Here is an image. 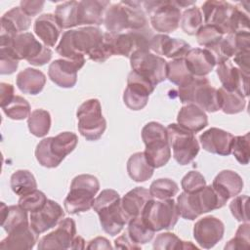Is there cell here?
<instances>
[{"label": "cell", "instance_id": "d4e9b609", "mask_svg": "<svg viewBox=\"0 0 250 250\" xmlns=\"http://www.w3.org/2000/svg\"><path fill=\"white\" fill-rule=\"evenodd\" d=\"M110 2L106 0H83L78 2V25H101Z\"/></svg>", "mask_w": 250, "mask_h": 250}, {"label": "cell", "instance_id": "4316f807", "mask_svg": "<svg viewBox=\"0 0 250 250\" xmlns=\"http://www.w3.org/2000/svg\"><path fill=\"white\" fill-rule=\"evenodd\" d=\"M151 198L149 190L143 187H137L128 191L121 198V208L128 222L141 216L145 206Z\"/></svg>", "mask_w": 250, "mask_h": 250}, {"label": "cell", "instance_id": "8fae6325", "mask_svg": "<svg viewBox=\"0 0 250 250\" xmlns=\"http://www.w3.org/2000/svg\"><path fill=\"white\" fill-rule=\"evenodd\" d=\"M0 46L9 47L19 61L25 60L35 66L44 65L52 58L51 49L40 43L30 32L20 33L10 44Z\"/></svg>", "mask_w": 250, "mask_h": 250}, {"label": "cell", "instance_id": "7402d4cb", "mask_svg": "<svg viewBox=\"0 0 250 250\" xmlns=\"http://www.w3.org/2000/svg\"><path fill=\"white\" fill-rule=\"evenodd\" d=\"M233 137L228 131L212 127L199 136V141L204 150L214 154L228 156L231 154Z\"/></svg>", "mask_w": 250, "mask_h": 250}, {"label": "cell", "instance_id": "4fadbf2b", "mask_svg": "<svg viewBox=\"0 0 250 250\" xmlns=\"http://www.w3.org/2000/svg\"><path fill=\"white\" fill-rule=\"evenodd\" d=\"M173 157L180 165L189 164L199 152V144L194 133L182 127L178 123H171L166 127Z\"/></svg>", "mask_w": 250, "mask_h": 250}, {"label": "cell", "instance_id": "5b68a950", "mask_svg": "<svg viewBox=\"0 0 250 250\" xmlns=\"http://www.w3.org/2000/svg\"><path fill=\"white\" fill-rule=\"evenodd\" d=\"M78 144V137L72 132H62L55 137L44 138L35 148V157L41 166L58 167Z\"/></svg>", "mask_w": 250, "mask_h": 250}, {"label": "cell", "instance_id": "bcb514c9", "mask_svg": "<svg viewBox=\"0 0 250 250\" xmlns=\"http://www.w3.org/2000/svg\"><path fill=\"white\" fill-rule=\"evenodd\" d=\"M48 201L47 196L41 190L35 189L25 195H22L19 199V205L27 212H35L44 207Z\"/></svg>", "mask_w": 250, "mask_h": 250}, {"label": "cell", "instance_id": "484cf974", "mask_svg": "<svg viewBox=\"0 0 250 250\" xmlns=\"http://www.w3.org/2000/svg\"><path fill=\"white\" fill-rule=\"evenodd\" d=\"M184 60L188 69L195 77H205L216 65L214 57L205 48H190Z\"/></svg>", "mask_w": 250, "mask_h": 250}, {"label": "cell", "instance_id": "681fc988", "mask_svg": "<svg viewBox=\"0 0 250 250\" xmlns=\"http://www.w3.org/2000/svg\"><path fill=\"white\" fill-rule=\"evenodd\" d=\"M181 186L185 192L194 193L201 190L206 186V181L200 172L189 171L182 179Z\"/></svg>", "mask_w": 250, "mask_h": 250}, {"label": "cell", "instance_id": "680465c9", "mask_svg": "<svg viewBox=\"0 0 250 250\" xmlns=\"http://www.w3.org/2000/svg\"><path fill=\"white\" fill-rule=\"evenodd\" d=\"M87 248L88 249H111L112 246L108 239L103 236H98L89 241Z\"/></svg>", "mask_w": 250, "mask_h": 250}, {"label": "cell", "instance_id": "74e56055", "mask_svg": "<svg viewBox=\"0 0 250 250\" xmlns=\"http://www.w3.org/2000/svg\"><path fill=\"white\" fill-rule=\"evenodd\" d=\"M193 75L188 69L184 59H176L167 62L166 78L177 85L178 87L184 86L192 79Z\"/></svg>", "mask_w": 250, "mask_h": 250}, {"label": "cell", "instance_id": "6f0895ef", "mask_svg": "<svg viewBox=\"0 0 250 250\" xmlns=\"http://www.w3.org/2000/svg\"><path fill=\"white\" fill-rule=\"evenodd\" d=\"M14 93V86L9 83L2 82L0 84V98H1V107L6 106L8 104L11 103V101L15 97Z\"/></svg>", "mask_w": 250, "mask_h": 250}, {"label": "cell", "instance_id": "30bf717a", "mask_svg": "<svg viewBox=\"0 0 250 250\" xmlns=\"http://www.w3.org/2000/svg\"><path fill=\"white\" fill-rule=\"evenodd\" d=\"M177 203L173 198H151L145 206L141 218L145 224L154 232L162 229H171L179 219Z\"/></svg>", "mask_w": 250, "mask_h": 250}, {"label": "cell", "instance_id": "6da1fadb", "mask_svg": "<svg viewBox=\"0 0 250 250\" xmlns=\"http://www.w3.org/2000/svg\"><path fill=\"white\" fill-rule=\"evenodd\" d=\"M104 32L97 26H85L64 31L56 51L62 59L84 60L102 43Z\"/></svg>", "mask_w": 250, "mask_h": 250}, {"label": "cell", "instance_id": "8d00e7d4", "mask_svg": "<svg viewBox=\"0 0 250 250\" xmlns=\"http://www.w3.org/2000/svg\"><path fill=\"white\" fill-rule=\"evenodd\" d=\"M12 190L20 196L37 189V183L33 174L28 170H17L11 176Z\"/></svg>", "mask_w": 250, "mask_h": 250}, {"label": "cell", "instance_id": "7dc6e473", "mask_svg": "<svg viewBox=\"0 0 250 250\" xmlns=\"http://www.w3.org/2000/svg\"><path fill=\"white\" fill-rule=\"evenodd\" d=\"M195 35L198 44L205 48H210L216 45L224 36L216 26L211 24H203Z\"/></svg>", "mask_w": 250, "mask_h": 250}, {"label": "cell", "instance_id": "ac0fdd59", "mask_svg": "<svg viewBox=\"0 0 250 250\" xmlns=\"http://www.w3.org/2000/svg\"><path fill=\"white\" fill-rule=\"evenodd\" d=\"M224 232V223L214 216L203 217L193 226V237L197 244L204 249L214 247L223 238Z\"/></svg>", "mask_w": 250, "mask_h": 250}, {"label": "cell", "instance_id": "836d02e7", "mask_svg": "<svg viewBox=\"0 0 250 250\" xmlns=\"http://www.w3.org/2000/svg\"><path fill=\"white\" fill-rule=\"evenodd\" d=\"M127 172L133 181L141 183L152 177L154 168L147 162L144 151H139L129 157L127 161Z\"/></svg>", "mask_w": 250, "mask_h": 250}, {"label": "cell", "instance_id": "9f6ffc18", "mask_svg": "<svg viewBox=\"0 0 250 250\" xmlns=\"http://www.w3.org/2000/svg\"><path fill=\"white\" fill-rule=\"evenodd\" d=\"M114 247L118 249H141L142 246L135 243L129 236L128 232L125 231L114 240Z\"/></svg>", "mask_w": 250, "mask_h": 250}, {"label": "cell", "instance_id": "7c38bea8", "mask_svg": "<svg viewBox=\"0 0 250 250\" xmlns=\"http://www.w3.org/2000/svg\"><path fill=\"white\" fill-rule=\"evenodd\" d=\"M76 116L78 131L88 141H98L105 131L106 121L98 99H90L80 104Z\"/></svg>", "mask_w": 250, "mask_h": 250}, {"label": "cell", "instance_id": "7bdbcfd3", "mask_svg": "<svg viewBox=\"0 0 250 250\" xmlns=\"http://www.w3.org/2000/svg\"><path fill=\"white\" fill-rule=\"evenodd\" d=\"M181 27L188 35H195L203 25V17L198 7L193 6L185 10L181 17Z\"/></svg>", "mask_w": 250, "mask_h": 250}, {"label": "cell", "instance_id": "f907efd6", "mask_svg": "<svg viewBox=\"0 0 250 250\" xmlns=\"http://www.w3.org/2000/svg\"><path fill=\"white\" fill-rule=\"evenodd\" d=\"M249 235L250 225L249 223H243L240 225L235 232L233 238H231L226 245L225 249H244L249 247Z\"/></svg>", "mask_w": 250, "mask_h": 250}, {"label": "cell", "instance_id": "cb8c5ba5", "mask_svg": "<svg viewBox=\"0 0 250 250\" xmlns=\"http://www.w3.org/2000/svg\"><path fill=\"white\" fill-rule=\"evenodd\" d=\"M30 23L31 18L21 7L9 10L1 18L0 39H14L18 34L27 30L30 27Z\"/></svg>", "mask_w": 250, "mask_h": 250}, {"label": "cell", "instance_id": "ffe728a7", "mask_svg": "<svg viewBox=\"0 0 250 250\" xmlns=\"http://www.w3.org/2000/svg\"><path fill=\"white\" fill-rule=\"evenodd\" d=\"M63 217L64 212L62 206L58 202L48 199L43 208L30 213L29 223L32 229L40 234L54 227H57Z\"/></svg>", "mask_w": 250, "mask_h": 250}, {"label": "cell", "instance_id": "ab89813d", "mask_svg": "<svg viewBox=\"0 0 250 250\" xmlns=\"http://www.w3.org/2000/svg\"><path fill=\"white\" fill-rule=\"evenodd\" d=\"M155 250H180L197 249L190 241H184L173 232H162L156 236L153 242Z\"/></svg>", "mask_w": 250, "mask_h": 250}, {"label": "cell", "instance_id": "f6af8a7d", "mask_svg": "<svg viewBox=\"0 0 250 250\" xmlns=\"http://www.w3.org/2000/svg\"><path fill=\"white\" fill-rule=\"evenodd\" d=\"M249 133L242 136H234L231 145V153L235 159L242 165L249 163L250 157V138Z\"/></svg>", "mask_w": 250, "mask_h": 250}, {"label": "cell", "instance_id": "44dd1931", "mask_svg": "<svg viewBox=\"0 0 250 250\" xmlns=\"http://www.w3.org/2000/svg\"><path fill=\"white\" fill-rule=\"evenodd\" d=\"M216 71L224 89L238 90L244 97L249 96V74L242 72L230 61L218 64Z\"/></svg>", "mask_w": 250, "mask_h": 250}, {"label": "cell", "instance_id": "db71d44e", "mask_svg": "<svg viewBox=\"0 0 250 250\" xmlns=\"http://www.w3.org/2000/svg\"><path fill=\"white\" fill-rule=\"evenodd\" d=\"M44 4H45L44 1H39V0L21 1L20 7L26 15H28L30 18H32V17L38 15L43 10Z\"/></svg>", "mask_w": 250, "mask_h": 250}, {"label": "cell", "instance_id": "9c48e42d", "mask_svg": "<svg viewBox=\"0 0 250 250\" xmlns=\"http://www.w3.org/2000/svg\"><path fill=\"white\" fill-rule=\"evenodd\" d=\"M143 8L155 31L164 34L173 32L179 27L182 13L175 1H143Z\"/></svg>", "mask_w": 250, "mask_h": 250}, {"label": "cell", "instance_id": "83f0119b", "mask_svg": "<svg viewBox=\"0 0 250 250\" xmlns=\"http://www.w3.org/2000/svg\"><path fill=\"white\" fill-rule=\"evenodd\" d=\"M39 234L32 229L30 223L8 233L1 243V249H32L38 242Z\"/></svg>", "mask_w": 250, "mask_h": 250}, {"label": "cell", "instance_id": "60d3db41", "mask_svg": "<svg viewBox=\"0 0 250 250\" xmlns=\"http://www.w3.org/2000/svg\"><path fill=\"white\" fill-rule=\"evenodd\" d=\"M127 232L131 239L139 245L149 242L154 235V231L145 224L141 216L133 218L128 222Z\"/></svg>", "mask_w": 250, "mask_h": 250}, {"label": "cell", "instance_id": "3957f363", "mask_svg": "<svg viewBox=\"0 0 250 250\" xmlns=\"http://www.w3.org/2000/svg\"><path fill=\"white\" fill-rule=\"evenodd\" d=\"M227 201L228 199L210 185L194 193L181 192L176 203L179 215L186 220L192 221L201 214L222 208Z\"/></svg>", "mask_w": 250, "mask_h": 250}, {"label": "cell", "instance_id": "e0dca14e", "mask_svg": "<svg viewBox=\"0 0 250 250\" xmlns=\"http://www.w3.org/2000/svg\"><path fill=\"white\" fill-rule=\"evenodd\" d=\"M76 236V225L70 218L62 219L57 225V228L44 235L39 241L37 248L39 250L48 249H71L73 240Z\"/></svg>", "mask_w": 250, "mask_h": 250}, {"label": "cell", "instance_id": "277c9868", "mask_svg": "<svg viewBox=\"0 0 250 250\" xmlns=\"http://www.w3.org/2000/svg\"><path fill=\"white\" fill-rule=\"evenodd\" d=\"M93 209L98 214L104 232L112 236L118 234L128 224L121 208L120 195L114 189L102 190L94 200Z\"/></svg>", "mask_w": 250, "mask_h": 250}, {"label": "cell", "instance_id": "d6a6232c", "mask_svg": "<svg viewBox=\"0 0 250 250\" xmlns=\"http://www.w3.org/2000/svg\"><path fill=\"white\" fill-rule=\"evenodd\" d=\"M28 224L27 211L19 204L6 206L4 202H1V227L7 233Z\"/></svg>", "mask_w": 250, "mask_h": 250}, {"label": "cell", "instance_id": "816d5d0a", "mask_svg": "<svg viewBox=\"0 0 250 250\" xmlns=\"http://www.w3.org/2000/svg\"><path fill=\"white\" fill-rule=\"evenodd\" d=\"M229 210L232 216L239 222L248 223V196L236 195L229 203Z\"/></svg>", "mask_w": 250, "mask_h": 250}, {"label": "cell", "instance_id": "ba28073f", "mask_svg": "<svg viewBox=\"0 0 250 250\" xmlns=\"http://www.w3.org/2000/svg\"><path fill=\"white\" fill-rule=\"evenodd\" d=\"M178 96L182 104H193L207 112L220 109L218 89L214 88L206 77H195L178 88Z\"/></svg>", "mask_w": 250, "mask_h": 250}, {"label": "cell", "instance_id": "ee69618b", "mask_svg": "<svg viewBox=\"0 0 250 250\" xmlns=\"http://www.w3.org/2000/svg\"><path fill=\"white\" fill-rule=\"evenodd\" d=\"M2 110L13 120H23L31 113L29 103L21 96H15L10 104L2 107Z\"/></svg>", "mask_w": 250, "mask_h": 250}, {"label": "cell", "instance_id": "f1b7e54d", "mask_svg": "<svg viewBox=\"0 0 250 250\" xmlns=\"http://www.w3.org/2000/svg\"><path fill=\"white\" fill-rule=\"evenodd\" d=\"M35 34L47 47H54L61 35L62 27L60 26L55 15L43 14L39 16L33 26Z\"/></svg>", "mask_w": 250, "mask_h": 250}, {"label": "cell", "instance_id": "8992f818", "mask_svg": "<svg viewBox=\"0 0 250 250\" xmlns=\"http://www.w3.org/2000/svg\"><path fill=\"white\" fill-rule=\"evenodd\" d=\"M142 139L146 146L144 153L147 162L154 169L166 165L171 158L166 128L158 122H148L142 129Z\"/></svg>", "mask_w": 250, "mask_h": 250}, {"label": "cell", "instance_id": "d590c367", "mask_svg": "<svg viewBox=\"0 0 250 250\" xmlns=\"http://www.w3.org/2000/svg\"><path fill=\"white\" fill-rule=\"evenodd\" d=\"M55 17L62 27L67 29L78 25V2L66 1L56 7Z\"/></svg>", "mask_w": 250, "mask_h": 250}, {"label": "cell", "instance_id": "11a10c76", "mask_svg": "<svg viewBox=\"0 0 250 250\" xmlns=\"http://www.w3.org/2000/svg\"><path fill=\"white\" fill-rule=\"evenodd\" d=\"M249 54L250 51H242L233 56L235 66L247 74H249Z\"/></svg>", "mask_w": 250, "mask_h": 250}, {"label": "cell", "instance_id": "c3c4849f", "mask_svg": "<svg viewBox=\"0 0 250 250\" xmlns=\"http://www.w3.org/2000/svg\"><path fill=\"white\" fill-rule=\"evenodd\" d=\"M111 56H114L113 51V34L104 32V38L101 45L93 51L88 57L90 60L97 62H104Z\"/></svg>", "mask_w": 250, "mask_h": 250}, {"label": "cell", "instance_id": "9a60e30c", "mask_svg": "<svg viewBox=\"0 0 250 250\" xmlns=\"http://www.w3.org/2000/svg\"><path fill=\"white\" fill-rule=\"evenodd\" d=\"M155 86L138 73L131 71L127 77V87L123 93V102L132 110L143 109Z\"/></svg>", "mask_w": 250, "mask_h": 250}, {"label": "cell", "instance_id": "91938a15", "mask_svg": "<svg viewBox=\"0 0 250 250\" xmlns=\"http://www.w3.org/2000/svg\"><path fill=\"white\" fill-rule=\"evenodd\" d=\"M84 248H85V240L81 236L76 235L73 240L71 249H84Z\"/></svg>", "mask_w": 250, "mask_h": 250}, {"label": "cell", "instance_id": "52a82bcc", "mask_svg": "<svg viewBox=\"0 0 250 250\" xmlns=\"http://www.w3.org/2000/svg\"><path fill=\"white\" fill-rule=\"evenodd\" d=\"M99 189L100 183L95 176L81 174L74 177L63 201L65 211L69 214H78L90 210Z\"/></svg>", "mask_w": 250, "mask_h": 250}, {"label": "cell", "instance_id": "f546056e", "mask_svg": "<svg viewBox=\"0 0 250 250\" xmlns=\"http://www.w3.org/2000/svg\"><path fill=\"white\" fill-rule=\"evenodd\" d=\"M177 122L192 133L203 130L208 125V117L204 110L193 104H188L180 109Z\"/></svg>", "mask_w": 250, "mask_h": 250}, {"label": "cell", "instance_id": "2e32d148", "mask_svg": "<svg viewBox=\"0 0 250 250\" xmlns=\"http://www.w3.org/2000/svg\"><path fill=\"white\" fill-rule=\"evenodd\" d=\"M200 11L205 24L216 26L224 35L230 33L234 5L222 0H208L203 3Z\"/></svg>", "mask_w": 250, "mask_h": 250}, {"label": "cell", "instance_id": "4dcf8cb0", "mask_svg": "<svg viewBox=\"0 0 250 250\" xmlns=\"http://www.w3.org/2000/svg\"><path fill=\"white\" fill-rule=\"evenodd\" d=\"M212 186L228 200L238 195L243 188L242 178L232 170L221 171L213 180Z\"/></svg>", "mask_w": 250, "mask_h": 250}, {"label": "cell", "instance_id": "f35d334b", "mask_svg": "<svg viewBox=\"0 0 250 250\" xmlns=\"http://www.w3.org/2000/svg\"><path fill=\"white\" fill-rule=\"evenodd\" d=\"M29 132L35 137L41 138L47 135L51 128V115L49 111L37 108L34 109L27 118Z\"/></svg>", "mask_w": 250, "mask_h": 250}, {"label": "cell", "instance_id": "b9f144b4", "mask_svg": "<svg viewBox=\"0 0 250 250\" xmlns=\"http://www.w3.org/2000/svg\"><path fill=\"white\" fill-rule=\"evenodd\" d=\"M148 190L152 198L162 200L173 198L179 191V186L171 179L161 178L153 181Z\"/></svg>", "mask_w": 250, "mask_h": 250}, {"label": "cell", "instance_id": "94428289", "mask_svg": "<svg viewBox=\"0 0 250 250\" xmlns=\"http://www.w3.org/2000/svg\"><path fill=\"white\" fill-rule=\"evenodd\" d=\"M176 5L181 9V8H185V7H188L191 5H194L195 2L194 1H175Z\"/></svg>", "mask_w": 250, "mask_h": 250}, {"label": "cell", "instance_id": "d6986e66", "mask_svg": "<svg viewBox=\"0 0 250 250\" xmlns=\"http://www.w3.org/2000/svg\"><path fill=\"white\" fill-rule=\"evenodd\" d=\"M84 60L59 59L52 62L48 68L49 78L59 87L72 88L77 81V72L83 67Z\"/></svg>", "mask_w": 250, "mask_h": 250}, {"label": "cell", "instance_id": "7a4b0ae2", "mask_svg": "<svg viewBox=\"0 0 250 250\" xmlns=\"http://www.w3.org/2000/svg\"><path fill=\"white\" fill-rule=\"evenodd\" d=\"M104 25L107 32L113 34L148 25L143 1H121L110 5L105 11Z\"/></svg>", "mask_w": 250, "mask_h": 250}, {"label": "cell", "instance_id": "e575fe53", "mask_svg": "<svg viewBox=\"0 0 250 250\" xmlns=\"http://www.w3.org/2000/svg\"><path fill=\"white\" fill-rule=\"evenodd\" d=\"M218 100L220 109L227 114L239 113L246 105L245 97L238 90L228 91L221 87L218 89Z\"/></svg>", "mask_w": 250, "mask_h": 250}, {"label": "cell", "instance_id": "5bb4252c", "mask_svg": "<svg viewBox=\"0 0 250 250\" xmlns=\"http://www.w3.org/2000/svg\"><path fill=\"white\" fill-rule=\"evenodd\" d=\"M132 71L151 82L154 86L166 78L167 62L150 51H136L130 57Z\"/></svg>", "mask_w": 250, "mask_h": 250}, {"label": "cell", "instance_id": "603a6c76", "mask_svg": "<svg viewBox=\"0 0 250 250\" xmlns=\"http://www.w3.org/2000/svg\"><path fill=\"white\" fill-rule=\"evenodd\" d=\"M190 50V45L183 39L171 38L166 34H154L149 51L157 56L176 60L184 59L187 53Z\"/></svg>", "mask_w": 250, "mask_h": 250}, {"label": "cell", "instance_id": "1f68e13d", "mask_svg": "<svg viewBox=\"0 0 250 250\" xmlns=\"http://www.w3.org/2000/svg\"><path fill=\"white\" fill-rule=\"evenodd\" d=\"M16 83L19 90L23 94L37 95L46 84V76L41 70L27 67L18 73Z\"/></svg>", "mask_w": 250, "mask_h": 250}, {"label": "cell", "instance_id": "f5cc1de1", "mask_svg": "<svg viewBox=\"0 0 250 250\" xmlns=\"http://www.w3.org/2000/svg\"><path fill=\"white\" fill-rule=\"evenodd\" d=\"M19 66V60L9 47L0 46V73L12 74Z\"/></svg>", "mask_w": 250, "mask_h": 250}]
</instances>
